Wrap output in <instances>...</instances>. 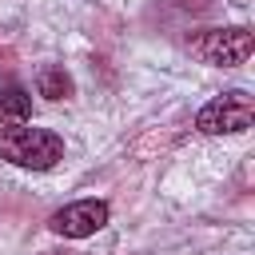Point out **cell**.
I'll list each match as a JSON object with an SVG mask.
<instances>
[{
	"label": "cell",
	"instance_id": "6",
	"mask_svg": "<svg viewBox=\"0 0 255 255\" xmlns=\"http://www.w3.org/2000/svg\"><path fill=\"white\" fill-rule=\"evenodd\" d=\"M36 92L44 100H68L72 96V76L64 72V64H44L36 72Z\"/></svg>",
	"mask_w": 255,
	"mask_h": 255
},
{
	"label": "cell",
	"instance_id": "5",
	"mask_svg": "<svg viewBox=\"0 0 255 255\" xmlns=\"http://www.w3.org/2000/svg\"><path fill=\"white\" fill-rule=\"evenodd\" d=\"M28 116H32V96H28V88L20 84V80H12V76H4L0 80V124H28Z\"/></svg>",
	"mask_w": 255,
	"mask_h": 255
},
{
	"label": "cell",
	"instance_id": "1",
	"mask_svg": "<svg viewBox=\"0 0 255 255\" xmlns=\"http://www.w3.org/2000/svg\"><path fill=\"white\" fill-rule=\"evenodd\" d=\"M0 159L28 167V171H48L64 159V139L48 128L12 124V128H0Z\"/></svg>",
	"mask_w": 255,
	"mask_h": 255
},
{
	"label": "cell",
	"instance_id": "2",
	"mask_svg": "<svg viewBox=\"0 0 255 255\" xmlns=\"http://www.w3.org/2000/svg\"><path fill=\"white\" fill-rule=\"evenodd\" d=\"M187 52L211 68H239L251 60L255 36H251V28H203L195 36H187Z\"/></svg>",
	"mask_w": 255,
	"mask_h": 255
},
{
	"label": "cell",
	"instance_id": "7",
	"mask_svg": "<svg viewBox=\"0 0 255 255\" xmlns=\"http://www.w3.org/2000/svg\"><path fill=\"white\" fill-rule=\"evenodd\" d=\"M44 255H56V251H44Z\"/></svg>",
	"mask_w": 255,
	"mask_h": 255
},
{
	"label": "cell",
	"instance_id": "3",
	"mask_svg": "<svg viewBox=\"0 0 255 255\" xmlns=\"http://www.w3.org/2000/svg\"><path fill=\"white\" fill-rule=\"evenodd\" d=\"M255 124V100L243 92V88H231L223 96H215L211 104L199 108L195 116V128L203 135H239Z\"/></svg>",
	"mask_w": 255,
	"mask_h": 255
},
{
	"label": "cell",
	"instance_id": "4",
	"mask_svg": "<svg viewBox=\"0 0 255 255\" xmlns=\"http://www.w3.org/2000/svg\"><path fill=\"white\" fill-rule=\"evenodd\" d=\"M108 219H112V207H108L104 199H76V203L60 207V211L48 219V227H52L56 235H64V239H88V235H96Z\"/></svg>",
	"mask_w": 255,
	"mask_h": 255
}]
</instances>
